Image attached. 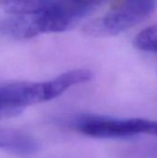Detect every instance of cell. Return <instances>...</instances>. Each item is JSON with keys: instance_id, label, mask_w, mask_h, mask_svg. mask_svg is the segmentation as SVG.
<instances>
[{"instance_id": "1", "label": "cell", "mask_w": 157, "mask_h": 158, "mask_svg": "<svg viewBox=\"0 0 157 158\" xmlns=\"http://www.w3.org/2000/svg\"><path fill=\"white\" fill-rule=\"evenodd\" d=\"M2 8L12 17L0 22V31L29 39L43 33L61 32L92 14L100 5L90 1H4Z\"/></svg>"}, {"instance_id": "2", "label": "cell", "mask_w": 157, "mask_h": 158, "mask_svg": "<svg viewBox=\"0 0 157 158\" xmlns=\"http://www.w3.org/2000/svg\"><path fill=\"white\" fill-rule=\"evenodd\" d=\"M69 125L80 133L96 139H124L140 135L157 136V120L140 118H119L84 114L73 118Z\"/></svg>"}, {"instance_id": "3", "label": "cell", "mask_w": 157, "mask_h": 158, "mask_svg": "<svg viewBox=\"0 0 157 158\" xmlns=\"http://www.w3.org/2000/svg\"><path fill=\"white\" fill-rule=\"evenodd\" d=\"M156 6V2L151 0L124 2L87 24L84 31L93 37L118 35L150 17Z\"/></svg>"}, {"instance_id": "4", "label": "cell", "mask_w": 157, "mask_h": 158, "mask_svg": "<svg viewBox=\"0 0 157 158\" xmlns=\"http://www.w3.org/2000/svg\"><path fill=\"white\" fill-rule=\"evenodd\" d=\"M38 148L37 142L31 135L16 129L0 128V149L18 156H31Z\"/></svg>"}, {"instance_id": "5", "label": "cell", "mask_w": 157, "mask_h": 158, "mask_svg": "<svg viewBox=\"0 0 157 158\" xmlns=\"http://www.w3.org/2000/svg\"><path fill=\"white\" fill-rule=\"evenodd\" d=\"M136 48L146 52H157V24L142 31L133 42Z\"/></svg>"}, {"instance_id": "6", "label": "cell", "mask_w": 157, "mask_h": 158, "mask_svg": "<svg viewBox=\"0 0 157 158\" xmlns=\"http://www.w3.org/2000/svg\"><path fill=\"white\" fill-rule=\"evenodd\" d=\"M19 114V112H18L14 109H11L5 105L3 98L0 94V119L15 117V116H18Z\"/></svg>"}, {"instance_id": "7", "label": "cell", "mask_w": 157, "mask_h": 158, "mask_svg": "<svg viewBox=\"0 0 157 158\" xmlns=\"http://www.w3.org/2000/svg\"><path fill=\"white\" fill-rule=\"evenodd\" d=\"M139 156L144 157H157V144L143 149Z\"/></svg>"}]
</instances>
